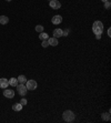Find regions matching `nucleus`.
Masks as SVG:
<instances>
[{"label":"nucleus","instance_id":"1a4fd4ad","mask_svg":"<svg viewBox=\"0 0 111 123\" xmlns=\"http://www.w3.org/2000/svg\"><path fill=\"white\" fill-rule=\"evenodd\" d=\"M48 42H49V46H52V47H56L58 46V39L57 38H48Z\"/></svg>","mask_w":111,"mask_h":123},{"label":"nucleus","instance_id":"423d86ee","mask_svg":"<svg viewBox=\"0 0 111 123\" xmlns=\"http://www.w3.org/2000/svg\"><path fill=\"white\" fill-rule=\"evenodd\" d=\"M3 95L6 98H8V99H12V98L14 97V91L11 89H5V91H3Z\"/></svg>","mask_w":111,"mask_h":123},{"label":"nucleus","instance_id":"f257e3e1","mask_svg":"<svg viewBox=\"0 0 111 123\" xmlns=\"http://www.w3.org/2000/svg\"><path fill=\"white\" fill-rule=\"evenodd\" d=\"M92 31L94 34H101L103 31V25L101 21H94L92 25Z\"/></svg>","mask_w":111,"mask_h":123},{"label":"nucleus","instance_id":"f03ea898","mask_svg":"<svg viewBox=\"0 0 111 123\" xmlns=\"http://www.w3.org/2000/svg\"><path fill=\"white\" fill-rule=\"evenodd\" d=\"M62 117H63V120H65V122H72V121L74 120L76 115H74V113L72 111L67 110V111H65L62 113Z\"/></svg>","mask_w":111,"mask_h":123},{"label":"nucleus","instance_id":"4be33fe9","mask_svg":"<svg viewBox=\"0 0 111 123\" xmlns=\"http://www.w3.org/2000/svg\"><path fill=\"white\" fill-rule=\"evenodd\" d=\"M96 38H97L98 40H99L100 38H101V34H96Z\"/></svg>","mask_w":111,"mask_h":123},{"label":"nucleus","instance_id":"20e7f679","mask_svg":"<svg viewBox=\"0 0 111 123\" xmlns=\"http://www.w3.org/2000/svg\"><path fill=\"white\" fill-rule=\"evenodd\" d=\"M26 86H27V89H28V90H31V91H33V90L37 89L38 84H37V82H36L34 80H28L26 82Z\"/></svg>","mask_w":111,"mask_h":123},{"label":"nucleus","instance_id":"412c9836","mask_svg":"<svg viewBox=\"0 0 111 123\" xmlns=\"http://www.w3.org/2000/svg\"><path fill=\"white\" fill-rule=\"evenodd\" d=\"M69 34V29H65V31H62V37H67Z\"/></svg>","mask_w":111,"mask_h":123},{"label":"nucleus","instance_id":"4468645a","mask_svg":"<svg viewBox=\"0 0 111 123\" xmlns=\"http://www.w3.org/2000/svg\"><path fill=\"white\" fill-rule=\"evenodd\" d=\"M39 38L41 39V40H48V38H49V34L48 33H46V32H40V36H39Z\"/></svg>","mask_w":111,"mask_h":123},{"label":"nucleus","instance_id":"ddd939ff","mask_svg":"<svg viewBox=\"0 0 111 123\" xmlns=\"http://www.w3.org/2000/svg\"><path fill=\"white\" fill-rule=\"evenodd\" d=\"M18 80L16 79V78H11V79H9V86H18Z\"/></svg>","mask_w":111,"mask_h":123},{"label":"nucleus","instance_id":"9d476101","mask_svg":"<svg viewBox=\"0 0 111 123\" xmlns=\"http://www.w3.org/2000/svg\"><path fill=\"white\" fill-rule=\"evenodd\" d=\"M62 31H63V30H61V29H59V28L54 29V30H53V37L57 38V39H58V38H60V37H62Z\"/></svg>","mask_w":111,"mask_h":123},{"label":"nucleus","instance_id":"0eeeda50","mask_svg":"<svg viewBox=\"0 0 111 123\" xmlns=\"http://www.w3.org/2000/svg\"><path fill=\"white\" fill-rule=\"evenodd\" d=\"M9 86V80H7L6 78H1L0 79V88L1 89H7Z\"/></svg>","mask_w":111,"mask_h":123},{"label":"nucleus","instance_id":"5701e85b","mask_svg":"<svg viewBox=\"0 0 111 123\" xmlns=\"http://www.w3.org/2000/svg\"><path fill=\"white\" fill-rule=\"evenodd\" d=\"M108 36H109V37H111V30H110V29L108 30Z\"/></svg>","mask_w":111,"mask_h":123},{"label":"nucleus","instance_id":"a211bd4d","mask_svg":"<svg viewBox=\"0 0 111 123\" xmlns=\"http://www.w3.org/2000/svg\"><path fill=\"white\" fill-rule=\"evenodd\" d=\"M110 7H111L110 1H105L104 2V9H110Z\"/></svg>","mask_w":111,"mask_h":123},{"label":"nucleus","instance_id":"b1692460","mask_svg":"<svg viewBox=\"0 0 111 123\" xmlns=\"http://www.w3.org/2000/svg\"><path fill=\"white\" fill-rule=\"evenodd\" d=\"M102 2H105V1H110V0H101Z\"/></svg>","mask_w":111,"mask_h":123},{"label":"nucleus","instance_id":"f8f14e48","mask_svg":"<svg viewBox=\"0 0 111 123\" xmlns=\"http://www.w3.org/2000/svg\"><path fill=\"white\" fill-rule=\"evenodd\" d=\"M12 110H13V111H21V110H22V104H21V103H16V104H13V105H12Z\"/></svg>","mask_w":111,"mask_h":123},{"label":"nucleus","instance_id":"dca6fc26","mask_svg":"<svg viewBox=\"0 0 111 123\" xmlns=\"http://www.w3.org/2000/svg\"><path fill=\"white\" fill-rule=\"evenodd\" d=\"M17 80H18L19 83H26L27 82V79H26L25 75H19V77L17 78Z\"/></svg>","mask_w":111,"mask_h":123},{"label":"nucleus","instance_id":"6ab92c4d","mask_svg":"<svg viewBox=\"0 0 111 123\" xmlns=\"http://www.w3.org/2000/svg\"><path fill=\"white\" fill-rule=\"evenodd\" d=\"M42 47H43V48H47V47H49L48 40H42Z\"/></svg>","mask_w":111,"mask_h":123},{"label":"nucleus","instance_id":"f3484780","mask_svg":"<svg viewBox=\"0 0 111 123\" xmlns=\"http://www.w3.org/2000/svg\"><path fill=\"white\" fill-rule=\"evenodd\" d=\"M36 31L37 32H42L43 31V27L41 26V25H38V26H36Z\"/></svg>","mask_w":111,"mask_h":123},{"label":"nucleus","instance_id":"39448f33","mask_svg":"<svg viewBox=\"0 0 111 123\" xmlns=\"http://www.w3.org/2000/svg\"><path fill=\"white\" fill-rule=\"evenodd\" d=\"M49 6L53 10H58V9L61 8V3L58 0H51V1H49Z\"/></svg>","mask_w":111,"mask_h":123},{"label":"nucleus","instance_id":"aec40b11","mask_svg":"<svg viewBox=\"0 0 111 123\" xmlns=\"http://www.w3.org/2000/svg\"><path fill=\"white\" fill-rule=\"evenodd\" d=\"M20 103L22 104V106H25V105H26V104H27V100H26V99H25V98H22V99L20 100Z\"/></svg>","mask_w":111,"mask_h":123},{"label":"nucleus","instance_id":"a878e982","mask_svg":"<svg viewBox=\"0 0 111 123\" xmlns=\"http://www.w3.org/2000/svg\"><path fill=\"white\" fill-rule=\"evenodd\" d=\"M49 1H51V0H49Z\"/></svg>","mask_w":111,"mask_h":123},{"label":"nucleus","instance_id":"2eb2a0df","mask_svg":"<svg viewBox=\"0 0 111 123\" xmlns=\"http://www.w3.org/2000/svg\"><path fill=\"white\" fill-rule=\"evenodd\" d=\"M101 117H102L103 121H110V112H108V113H103L102 115H101Z\"/></svg>","mask_w":111,"mask_h":123},{"label":"nucleus","instance_id":"393cba45","mask_svg":"<svg viewBox=\"0 0 111 123\" xmlns=\"http://www.w3.org/2000/svg\"><path fill=\"white\" fill-rule=\"evenodd\" d=\"M6 1H11V0H6Z\"/></svg>","mask_w":111,"mask_h":123},{"label":"nucleus","instance_id":"6e6552de","mask_svg":"<svg viewBox=\"0 0 111 123\" xmlns=\"http://www.w3.org/2000/svg\"><path fill=\"white\" fill-rule=\"evenodd\" d=\"M51 22L53 23V25H60V23L62 22V17L59 16V14H57V16H54L51 19Z\"/></svg>","mask_w":111,"mask_h":123},{"label":"nucleus","instance_id":"9b49d317","mask_svg":"<svg viewBox=\"0 0 111 123\" xmlns=\"http://www.w3.org/2000/svg\"><path fill=\"white\" fill-rule=\"evenodd\" d=\"M9 22V18L7 16H0V25H7Z\"/></svg>","mask_w":111,"mask_h":123},{"label":"nucleus","instance_id":"7ed1b4c3","mask_svg":"<svg viewBox=\"0 0 111 123\" xmlns=\"http://www.w3.org/2000/svg\"><path fill=\"white\" fill-rule=\"evenodd\" d=\"M17 92L19 93L21 97H25L27 94V92H28V89H27V86H25V83H18L17 86Z\"/></svg>","mask_w":111,"mask_h":123}]
</instances>
